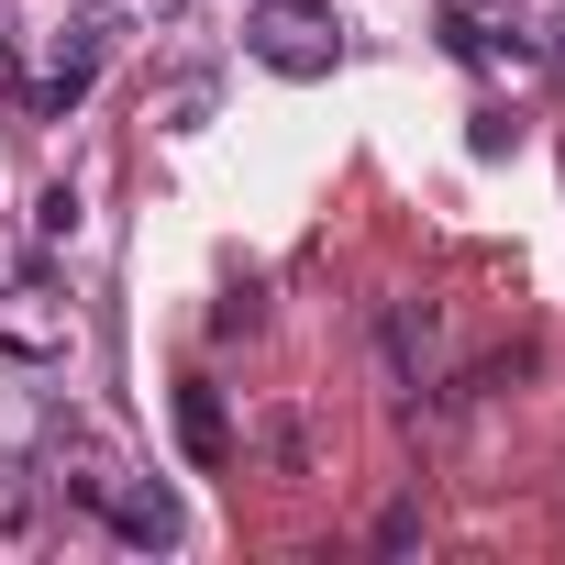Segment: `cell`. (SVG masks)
I'll use <instances>...</instances> for the list:
<instances>
[{
  "label": "cell",
  "instance_id": "9c48e42d",
  "mask_svg": "<svg viewBox=\"0 0 565 565\" xmlns=\"http://www.w3.org/2000/svg\"><path fill=\"white\" fill-rule=\"evenodd\" d=\"M466 156H477V167H499V156H521V111H499V100H488V111L466 122Z\"/></svg>",
  "mask_w": 565,
  "mask_h": 565
},
{
  "label": "cell",
  "instance_id": "4fadbf2b",
  "mask_svg": "<svg viewBox=\"0 0 565 565\" xmlns=\"http://www.w3.org/2000/svg\"><path fill=\"white\" fill-rule=\"evenodd\" d=\"M532 56H543V67H565V23H554V34H543V45H532Z\"/></svg>",
  "mask_w": 565,
  "mask_h": 565
},
{
  "label": "cell",
  "instance_id": "6da1fadb",
  "mask_svg": "<svg viewBox=\"0 0 565 565\" xmlns=\"http://www.w3.org/2000/svg\"><path fill=\"white\" fill-rule=\"evenodd\" d=\"M344 45H355V34H344L333 0H244V56H255L266 78H289V89L333 78Z\"/></svg>",
  "mask_w": 565,
  "mask_h": 565
},
{
  "label": "cell",
  "instance_id": "277c9868",
  "mask_svg": "<svg viewBox=\"0 0 565 565\" xmlns=\"http://www.w3.org/2000/svg\"><path fill=\"white\" fill-rule=\"evenodd\" d=\"M89 510H100L111 543H134V554H178V543H189V510H178L167 477H122V466H111V488H100Z\"/></svg>",
  "mask_w": 565,
  "mask_h": 565
},
{
  "label": "cell",
  "instance_id": "7a4b0ae2",
  "mask_svg": "<svg viewBox=\"0 0 565 565\" xmlns=\"http://www.w3.org/2000/svg\"><path fill=\"white\" fill-rule=\"evenodd\" d=\"M78 355V300L56 266H12L0 277V366H67Z\"/></svg>",
  "mask_w": 565,
  "mask_h": 565
},
{
  "label": "cell",
  "instance_id": "5bb4252c",
  "mask_svg": "<svg viewBox=\"0 0 565 565\" xmlns=\"http://www.w3.org/2000/svg\"><path fill=\"white\" fill-rule=\"evenodd\" d=\"M0 89H12V23H0Z\"/></svg>",
  "mask_w": 565,
  "mask_h": 565
},
{
  "label": "cell",
  "instance_id": "8992f818",
  "mask_svg": "<svg viewBox=\"0 0 565 565\" xmlns=\"http://www.w3.org/2000/svg\"><path fill=\"white\" fill-rule=\"evenodd\" d=\"M167 422H178V455H189L200 477H222V466L244 455V433H233V399H222V377H178V388H167Z\"/></svg>",
  "mask_w": 565,
  "mask_h": 565
},
{
  "label": "cell",
  "instance_id": "5b68a950",
  "mask_svg": "<svg viewBox=\"0 0 565 565\" xmlns=\"http://www.w3.org/2000/svg\"><path fill=\"white\" fill-rule=\"evenodd\" d=\"M100 67H111V23H100V12L56 23V45H45V78H34V111H45V122H67V111L100 89Z\"/></svg>",
  "mask_w": 565,
  "mask_h": 565
},
{
  "label": "cell",
  "instance_id": "7c38bea8",
  "mask_svg": "<svg viewBox=\"0 0 565 565\" xmlns=\"http://www.w3.org/2000/svg\"><path fill=\"white\" fill-rule=\"evenodd\" d=\"M266 455L300 477V466H311V422H300V411H289V422H266Z\"/></svg>",
  "mask_w": 565,
  "mask_h": 565
},
{
  "label": "cell",
  "instance_id": "52a82bcc",
  "mask_svg": "<svg viewBox=\"0 0 565 565\" xmlns=\"http://www.w3.org/2000/svg\"><path fill=\"white\" fill-rule=\"evenodd\" d=\"M266 322V277H222V300H211V344H233V333H255Z\"/></svg>",
  "mask_w": 565,
  "mask_h": 565
},
{
  "label": "cell",
  "instance_id": "8fae6325",
  "mask_svg": "<svg viewBox=\"0 0 565 565\" xmlns=\"http://www.w3.org/2000/svg\"><path fill=\"white\" fill-rule=\"evenodd\" d=\"M200 122H211V78H178L167 89V134H200Z\"/></svg>",
  "mask_w": 565,
  "mask_h": 565
},
{
  "label": "cell",
  "instance_id": "ba28073f",
  "mask_svg": "<svg viewBox=\"0 0 565 565\" xmlns=\"http://www.w3.org/2000/svg\"><path fill=\"white\" fill-rule=\"evenodd\" d=\"M78 222H89V200H78V178H45V189H34V244H67Z\"/></svg>",
  "mask_w": 565,
  "mask_h": 565
},
{
  "label": "cell",
  "instance_id": "30bf717a",
  "mask_svg": "<svg viewBox=\"0 0 565 565\" xmlns=\"http://www.w3.org/2000/svg\"><path fill=\"white\" fill-rule=\"evenodd\" d=\"M411 543H433V521H422V499H388L377 510V554H411Z\"/></svg>",
  "mask_w": 565,
  "mask_h": 565
},
{
  "label": "cell",
  "instance_id": "3957f363",
  "mask_svg": "<svg viewBox=\"0 0 565 565\" xmlns=\"http://www.w3.org/2000/svg\"><path fill=\"white\" fill-rule=\"evenodd\" d=\"M366 333H377V377H388L399 399H422V388L444 377V300H411V289H399V300H377Z\"/></svg>",
  "mask_w": 565,
  "mask_h": 565
}]
</instances>
